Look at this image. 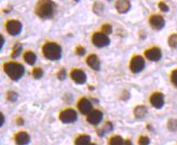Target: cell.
Listing matches in <instances>:
<instances>
[{"mask_svg":"<svg viewBox=\"0 0 177 145\" xmlns=\"http://www.w3.org/2000/svg\"><path fill=\"white\" fill-rule=\"evenodd\" d=\"M113 129H114L113 124L109 122H107L105 123V125L102 126L101 128L98 130V134H99L100 136H104L105 134L112 131Z\"/></svg>","mask_w":177,"mask_h":145,"instance_id":"cell-20","label":"cell"},{"mask_svg":"<svg viewBox=\"0 0 177 145\" xmlns=\"http://www.w3.org/2000/svg\"><path fill=\"white\" fill-rule=\"evenodd\" d=\"M125 145H133V144H132V141L129 140V139H128V140L125 141Z\"/></svg>","mask_w":177,"mask_h":145,"instance_id":"cell-37","label":"cell"},{"mask_svg":"<svg viewBox=\"0 0 177 145\" xmlns=\"http://www.w3.org/2000/svg\"><path fill=\"white\" fill-rule=\"evenodd\" d=\"M55 7L56 5L52 1H39L37 2L35 13L42 19H49L54 15Z\"/></svg>","mask_w":177,"mask_h":145,"instance_id":"cell-1","label":"cell"},{"mask_svg":"<svg viewBox=\"0 0 177 145\" xmlns=\"http://www.w3.org/2000/svg\"><path fill=\"white\" fill-rule=\"evenodd\" d=\"M158 7L162 12H167L169 11V7L163 2H160L158 3Z\"/></svg>","mask_w":177,"mask_h":145,"instance_id":"cell-32","label":"cell"},{"mask_svg":"<svg viewBox=\"0 0 177 145\" xmlns=\"http://www.w3.org/2000/svg\"><path fill=\"white\" fill-rule=\"evenodd\" d=\"M43 76V70L41 68H35L33 70V77L35 79H40Z\"/></svg>","mask_w":177,"mask_h":145,"instance_id":"cell-27","label":"cell"},{"mask_svg":"<svg viewBox=\"0 0 177 145\" xmlns=\"http://www.w3.org/2000/svg\"><path fill=\"white\" fill-rule=\"evenodd\" d=\"M59 118L63 123H73L76 122V120L78 118V114L73 109H68L61 112Z\"/></svg>","mask_w":177,"mask_h":145,"instance_id":"cell-7","label":"cell"},{"mask_svg":"<svg viewBox=\"0 0 177 145\" xmlns=\"http://www.w3.org/2000/svg\"><path fill=\"white\" fill-rule=\"evenodd\" d=\"M86 63L88 64V66L94 70H100V61L99 58L97 57L95 54H91L86 59Z\"/></svg>","mask_w":177,"mask_h":145,"instance_id":"cell-16","label":"cell"},{"mask_svg":"<svg viewBox=\"0 0 177 145\" xmlns=\"http://www.w3.org/2000/svg\"><path fill=\"white\" fill-rule=\"evenodd\" d=\"M103 118V113L100 110H93L87 115V122L93 126H97Z\"/></svg>","mask_w":177,"mask_h":145,"instance_id":"cell-12","label":"cell"},{"mask_svg":"<svg viewBox=\"0 0 177 145\" xmlns=\"http://www.w3.org/2000/svg\"><path fill=\"white\" fill-rule=\"evenodd\" d=\"M148 110L146 107L144 105H139L136 106L134 109V115L136 118H143L146 116Z\"/></svg>","mask_w":177,"mask_h":145,"instance_id":"cell-17","label":"cell"},{"mask_svg":"<svg viewBox=\"0 0 177 145\" xmlns=\"http://www.w3.org/2000/svg\"><path fill=\"white\" fill-rule=\"evenodd\" d=\"M76 54L79 56H83L86 54V49L82 47H78L76 48Z\"/></svg>","mask_w":177,"mask_h":145,"instance_id":"cell-33","label":"cell"},{"mask_svg":"<svg viewBox=\"0 0 177 145\" xmlns=\"http://www.w3.org/2000/svg\"><path fill=\"white\" fill-rule=\"evenodd\" d=\"M78 109L81 113L84 114V115H88L89 113L91 112L92 105H91V101H89L88 99L82 98L78 102Z\"/></svg>","mask_w":177,"mask_h":145,"instance_id":"cell-11","label":"cell"},{"mask_svg":"<svg viewBox=\"0 0 177 145\" xmlns=\"http://www.w3.org/2000/svg\"><path fill=\"white\" fill-rule=\"evenodd\" d=\"M15 141L17 145H28L30 142V137L28 133L21 131L16 134Z\"/></svg>","mask_w":177,"mask_h":145,"instance_id":"cell-15","label":"cell"},{"mask_svg":"<svg viewBox=\"0 0 177 145\" xmlns=\"http://www.w3.org/2000/svg\"><path fill=\"white\" fill-rule=\"evenodd\" d=\"M89 145H95V143H91Z\"/></svg>","mask_w":177,"mask_h":145,"instance_id":"cell-38","label":"cell"},{"mask_svg":"<svg viewBox=\"0 0 177 145\" xmlns=\"http://www.w3.org/2000/svg\"><path fill=\"white\" fill-rule=\"evenodd\" d=\"M149 24L153 30H161L164 28L165 20L160 15H153L149 19Z\"/></svg>","mask_w":177,"mask_h":145,"instance_id":"cell-8","label":"cell"},{"mask_svg":"<svg viewBox=\"0 0 177 145\" xmlns=\"http://www.w3.org/2000/svg\"><path fill=\"white\" fill-rule=\"evenodd\" d=\"M109 145H125V141L121 136L116 135L110 139Z\"/></svg>","mask_w":177,"mask_h":145,"instance_id":"cell-21","label":"cell"},{"mask_svg":"<svg viewBox=\"0 0 177 145\" xmlns=\"http://www.w3.org/2000/svg\"><path fill=\"white\" fill-rule=\"evenodd\" d=\"M21 51H22V45L19 43H16V44L14 46V47H13L12 53V57L13 59L17 58L18 56L21 55Z\"/></svg>","mask_w":177,"mask_h":145,"instance_id":"cell-22","label":"cell"},{"mask_svg":"<svg viewBox=\"0 0 177 145\" xmlns=\"http://www.w3.org/2000/svg\"><path fill=\"white\" fill-rule=\"evenodd\" d=\"M43 53L48 60L55 61L61 58L62 49L57 43H48L43 47Z\"/></svg>","mask_w":177,"mask_h":145,"instance_id":"cell-3","label":"cell"},{"mask_svg":"<svg viewBox=\"0 0 177 145\" xmlns=\"http://www.w3.org/2000/svg\"><path fill=\"white\" fill-rule=\"evenodd\" d=\"M145 57L151 61H158L162 58V51L158 47H152L145 52Z\"/></svg>","mask_w":177,"mask_h":145,"instance_id":"cell-10","label":"cell"},{"mask_svg":"<svg viewBox=\"0 0 177 145\" xmlns=\"http://www.w3.org/2000/svg\"><path fill=\"white\" fill-rule=\"evenodd\" d=\"M7 31L12 36H17L22 30V24L16 20H12L7 21L6 25Z\"/></svg>","mask_w":177,"mask_h":145,"instance_id":"cell-6","label":"cell"},{"mask_svg":"<svg viewBox=\"0 0 177 145\" xmlns=\"http://www.w3.org/2000/svg\"><path fill=\"white\" fill-rule=\"evenodd\" d=\"M167 128L171 131L177 130V119H170L167 122Z\"/></svg>","mask_w":177,"mask_h":145,"instance_id":"cell-26","label":"cell"},{"mask_svg":"<svg viewBox=\"0 0 177 145\" xmlns=\"http://www.w3.org/2000/svg\"><path fill=\"white\" fill-rule=\"evenodd\" d=\"M0 117H1V120H0V126H2V125H3V123H4L5 122V117L2 113H0Z\"/></svg>","mask_w":177,"mask_h":145,"instance_id":"cell-34","label":"cell"},{"mask_svg":"<svg viewBox=\"0 0 177 145\" xmlns=\"http://www.w3.org/2000/svg\"><path fill=\"white\" fill-rule=\"evenodd\" d=\"M92 43L95 47H99V48H103V47H105L109 45L110 39L108 35L101 32H98L93 34Z\"/></svg>","mask_w":177,"mask_h":145,"instance_id":"cell-4","label":"cell"},{"mask_svg":"<svg viewBox=\"0 0 177 145\" xmlns=\"http://www.w3.org/2000/svg\"><path fill=\"white\" fill-rule=\"evenodd\" d=\"M7 99L9 101H11V102H16L18 99V94L16 92L13 91H10L7 92Z\"/></svg>","mask_w":177,"mask_h":145,"instance_id":"cell-25","label":"cell"},{"mask_svg":"<svg viewBox=\"0 0 177 145\" xmlns=\"http://www.w3.org/2000/svg\"><path fill=\"white\" fill-rule=\"evenodd\" d=\"M24 60L28 64L33 65V64H35V62H36L37 56L32 51H26L24 55Z\"/></svg>","mask_w":177,"mask_h":145,"instance_id":"cell-19","label":"cell"},{"mask_svg":"<svg viewBox=\"0 0 177 145\" xmlns=\"http://www.w3.org/2000/svg\"><path fill=\"white\" fill-rule=\"evenodd\" d=\"M71 78L78 84H84L86 82V75L81 69H73L70 73Z\"/></svg>","mask_w":177,"mask_h":145,"instance_id":"cell-13","label":"cell"},{"mask_svg":"<svg viewBox=\"0 0 177 145\" xmlns=\"http://www.w3.org/2000/svg\"><path fill=\"white\" fill-rule=\"evenodd\" d=\"M171 81L173 83V85L177 87V69L172 71L171 74Z\"/></svg>","mask_w":177,"mask_h":145,"instance_id":"cell-31","label":"cell"},{"mask_svg":"<svg viewBox=\"0 0 177 145\" xmlns=\"http://www.w3.org/2000/svg\"><path fill=\"white\" fill-rule=\"evenodd\" d=\"M150 143V139L147 136H141L139 139V145H149Z\"/></svg>","mask_w":177,"mask_h":145,"instance_id":"cell-29","label":"cell"},{"mask_svg":"<svg viewBox=\"0 0 177 145\" xmlns=\"http://www.w3.org/2000/svg\"><path fill=\"white\" fill-rule=\"evenodd\" d=\"M91 143V137L87 134L78 136L75 140V145H89Z\"/></svg>","mask_w":177,"mask_h":145,"instance_id":"cell-18","label":"cell"},{"mask_svg":"<svg viewBox=\"0 0 177 145\" xmlns=\"http://www.w3.org/2000/svg\"><path fill=\"white\" fill-rule=\"evenodd\" d=\"M0 39H1V45H0V49H2V47H3V45L5 43V39L4 38L2 37V35H0Z\"/></svg>","mask_w":177,"mask_h":145,"instance_id":"cell-35","label":"cell"},{"mask_svg":"<svg viewBox=\"0 0 177 145\" xmlns=\"http://www.w3.org/2000/svg\"><path fill=\"white\" fill-rule=\"evenodd\" d=\"M145 61L141 56H135L130 62V69L134 73H139L145 68Z\"/></svg>","mask_w":177,"mask_h":145,"instance_id":"cell-5","label":"cell"},{"mask_svg":"<svg viewBox=\"0 0 177 145\" xmlns=\"http://www.w3.org/2000/svg\"><path fill=\"white\" fill-rule=\"evenodd\" d=\"M4 71L12 80L18 81L25 74V68L16 62H8L4 64Z\"/></svg>","mask_w":177,"mask_h":145,"instance_id":"cell-2","label":"cell"},{"mask_svg":"<svg viewBox=\"0 0 177 145\" xmlns=\"http://www.w3.org/2000/svg\"><path fill=\"white\" fill-rule=\"evenodd\" d=\"M102 33L106 35H109V34H112L113 32V27L110 25L109 24H106V25H104V26H102Z\"/></svg>","mask_w":177,"mask_h":145,"instance_id":"cell-28","label":"cell"},{"mask_svg":"<svg viewBox=\"0 0 177 145\" xmlns=\"http://www.w3.org/2000/svg\"><path fill=\"white\" fill-rule=\"evenodd\" d=\"M150 103H151L152 106L154 107L155 109H162V107L164 106L165 104L164 96L162 93L156 92V93L152 95L151 97H150Z\"/></svg>","mask_w":177,"mask_h":145,"instance_id":"cell-9","label":"cell"},{"mask_svg":"<svg viewBox=\"0 0 177 145\" xmlns=\"http://www.w3.org/2000/svg\"><path fill=\"white\" fill-rule=\"evenodd\" d=\"M57 78L59 80H61V81H63V80H65L66 78V70L65 68H61V70L57 72Z\"/></svg>","mask_w":177,"mask_h":145,"instance_id":"cell-30","label":"cell"},{"mask_svg":"<svg viewBox=\"0 0 177 145\" xmlns=\"http://www.w3.org/2000/svg\"><path fill=\"white\" fill-rule=\"evenodd\" d=\"M103 10H104V6L102 3L99 2H95L93 5V12L96 14V15L100 16L101 13L103 12Z\"/></svg>","mask_w":177,"mask_h":145,"instance_id":"cell-23","label":"cell"},{"mask_svg":"<svg viewBox=\"0 0 177 145\" xmlns=\"http://www.w3.org/2000/svg\"><path fill=\"white\" fill-rule=\"evenodd\" d=\"M16 123H17L18 125H21V126H22V125L24 124V120L20 117V118H18L17 119V121H16Z\"/></svg>","mask_w":177,"mask_h":145,"instance_id":"cell-36","label":"cell"},{"mask_svg":"<svg viewBox=\"0 0 177 145\" xmlns=\"http://www.w3.org/2000/svg\"><path fill=\"white\" fill-rule=\"evenodd\" d=\"M168 45L172 48H177V34H171L169 37Z\"/></svg>","mask_w":177,"mask_h":145,"instance_id":"cell-24","label":"cell"},{"mask_svg":"<svg viewBox=\"0 0 177 145\" xmlns=\"http://www.w3.org/2000/svg\"><path fill=\"white\" fill-rule=\"evenodd\" d=\"M115 7L119 13L125 14L130 11L132 4H131V2L128 0H119V1H117L115 3Z\"/></svg>","mask_w":177,"mask_h":145,"instance_id":"cell-14","label":"cell"}]
</instances>
